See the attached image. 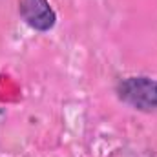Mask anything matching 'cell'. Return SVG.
Listing matches in <instances>:
<instances>
[{"label":"cell","mask_w":157,"mask_h":157,"mask_svg":"<svg viewBox=\"0 0 157 157\" xmlns=\"http://www.w3.org/2000/svg\"><path fill=\"white\" fill-rule=\"evenodd\" d=\"M117 95L122 102L139 112H157V78L126 77L117 84Z\"/></svg>","instance_id":"6da1fadb"},{"label":"cell","mask_w":157,"mask_h":157,"mask_svg":"<svg viewBox=\"0 0 157 157\" xmlns=\"http://www.w3.org/2000/svg\"><path fill=\"white\" fill-rule=\"evenodd\" d=\"M20 17L35 31H49L57 24V13L49 6V0H20Z\"/></svg>","instance_id":"7a4b0ae2"}]
</instances>
